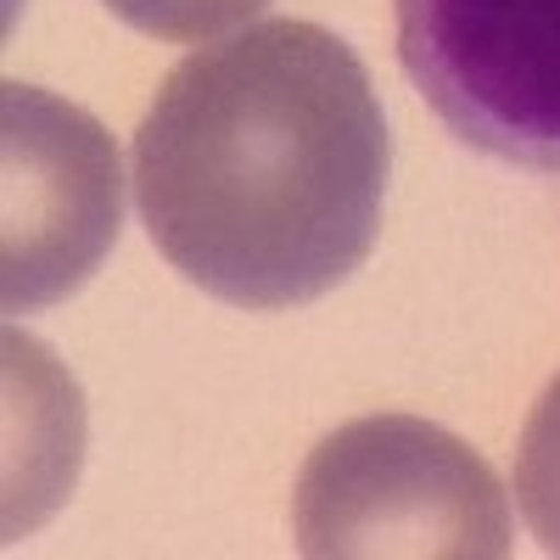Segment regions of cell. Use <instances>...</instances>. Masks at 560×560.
<instances>
[{"label": "cell", "mask_w": 560, "mask_h": 560, "mask_svg": "<svg viewBox=\"0 0 560 560\" xmlns=\"http://www.w3.org/2000/svg\"><path fill=\"white\" fill-rule=\"evenodd\" d=\"M124 168L113 135L39 84L0 90V308L73 298L118 242Z\"/></svg>", "instance_id": "3"}, {"label": "cell", "mask_w": 560, "mask_h": 560, "mask_svg": "<svg viewBox=\"0 0 560 560\" xmlns=\"http://www.w3.org/2000/svg\"><path fill=\"white\" fill-rule=\"evenodd\" d=\"M387 174L376 84L308 18L247 23L168 68L129 152L152 247L253 314L303 308L370 258Z\"/></svg>", "instance_id": "1"}, {"label": "cell", "mask_w": 560, "mask_h": 560, "mask_svg": "<svg viewBox=\"0 0 560 560\" xmlns=\"http://www.w3.org/2000/svg\"><path fill=\"white\" fill-rule=\"evenodd\" d=\"M516 510L533 538L549 555H560V376L527 409L516 443Z\"/></svg>", "instance_id": "5"}, {"label": "cell", "mask_w": 560, "mask_h": 560, "mask_svg": "<svg viewBox=\"0 0 560 560\" xmlns=\"http://www.w3.org/2000/svg\"><path fill=\"white\" fill-rule=\"evenodd\" d=\"M292 533L308 560H499L510 493L471 443L432 420L359 415L308 448Z\"/></svg>", "instance_id": "2"}, {"label": "cell", "mask_w": 560, "mask_h": 560, "mask_svg": "<svg viewBox=\"0 0 560 560\" xmlns=\"http://www.w3.org/2000/svg\"><path fill=\"white\" fill-rule=\"evenodd\" d=\"M398 62L471 152L560 174V0H393Z\"/></svg>", "instance_id": "4"}, {"label": "cell", "mask_w": 560, "mask_h": 560, "mask_svg": "<svg viewBox=\"0 0 560 560\" xmlns=\"http://www.w3.org/2000/svg\"><path fill=\"white\" fill-rule=\"evenodd\" d=\"M102 7L163 45H213L230 28H247L269 0H102Z\"/></svg>", "instance_id": "6"}]
</instances>
